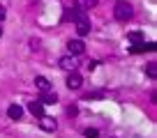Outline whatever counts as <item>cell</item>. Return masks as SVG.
Masks as SVG:
<instances>
[{
	"instance_id": "obj_1",
	"label": "cell",
	"mask_w": 157,
	"mask_h": 138,
	"mask_svg": "<svg viewBox=\"0 0 157 138\" xmlns=\"http://www.w3.org/2000/svg\"><path fill=\"white\" fill-rule=\"evenodd\" d=\"M65 19H72L76 23V32L78 37H86L90 32V21H88V12H81V9H72L65 14Z\"/></svg>"
},
{
	"instance_id": "obj_2",
	"label": "cell",
	"mask_w": 157,
	"mask_h": 138,
	"mask_svg": "<svg viewBox=\"0 0 157 138\" xmlns=\"http://www.w3.org/2000/svg\"><path fill=\"white\" fill-rule=\"evenodd\" d=\"M113 16H116L118 21H129L134 16V9H132V5L129 2H125V0H120V2H116V7H113Z\"/></svg>"
},
{
	"instance_id": "obj_3",
	"label": "cell",
	"mask_w": 157,
	"mask_h": 138,
	"mask_svg": "<svg viewBox=\"0 0 157 138\" xmlns=\"http://www.w3.org/2000/svg\"><path fill=\"white\" fill-rule=\"evenodd\" d=\"M60 69H65V71H76V67H78V62H76V58L74 55H65V58H60Z\"/></svg>"
},
{
	"instance_id": "obj_4",
	"label": "cell",
	"mask_w": 157,
	"mask_h": 138,
	"mask_svg": "<svg viewBox=\"0 0 157 138\" xmlns=\"http://www.w3.org/2000/svg\"><path fill=\"white\" fill-rule=\"evenodd\" d=\"M81 85H83L81 74H78V71H69V74H67V88L69 90H78Z\"/></svg>"
},
{
	"instance_id": "obj_5",
	"label": "cell",
	"mask_w": 157,
	"mask_h": 138,
	"mask_svg": "<svg viewBox=\"0 0 157 138\" xmlns=\"http://www.w3.org/2000/svg\"><path fill=\"white\" fill-rule=\"evenodd\" d=\"M67 49H69V55H74V58H76V55H81V53L86 51V44H83L81 39H72V42L67 44Z\"/></svg>"
},
{
	"instance_id": "obj_6",
	"label": "cell",
	"mask_w": 157,
	"mask_h": 138,
	"mask_svg": "<svg viewBox=\"0 0 157 138\" xmlns=\"http://www.w3.org/2000/svg\"><path fill=\"white\" fill-rule=\"evenodd\" d=\"M39 127L44 129V131H56V129H58V122H56L53 118H49V115H42V118H39Z\"/></svg>"
},
{
	"instance_id": "obj_7",
	"label": "cell",
	"mask_w": 157,
	"mask_h": 138,
	"mask_svg": "<svg viewBox=\"0 0 157 138\" xmlns=\"http://www.w3.org/2000/svg\"><path fill=\"white\" fill-rule=\"evenodd\" d=\"M35 85H37L39 92H49V90H53V88H51V81L46 78V76H35Z\"/></svg>"
},
{
	"instance_id": "obj_8",
	"label": "cell",
	"mask_w": 157,
	"mask_h": 138,
	"mask_svg": "<svg viewBox=\"0 0 157 138\" xmlns=\"http://www.w3.org/2000/svg\"><path fill=\"white\" fill-rule=\"evenodd\" d=\"M39 101L44 103V106H53V103H58V94H56L53 90H49V92H42Z\"/></svg>"
},
{
	"instance_id": "obj_9",
	"label": "cell",
	"mask_w": 157,
	"mask_h": 138,
	"mask_svg": "<svg viewBox=\"0 0 157 138\" xmlns=\"http://www.w3.org/2000/svg\"><path fill=\"white\" fill-rule=\"evenodd\" d=\"M129 51H132V53H143V51H155V44H152V42H139V44H132L129 46Z\"/></svg>"
},
{
	"instance_id": "obj_10",
	"label": "cell",
	"mask_w": 157,
	"mask_h": 138,
	"mask_svg": "<svg viewBox=\"0 0 157 138\" xmlns=\"http://www.w3.org/2000/svg\"><path fill=\"white\" fill-rule=\"evenodd\" d=\"M28 111L33 115H37V118H42V115H44V103L39 101V99H37V101H30L28 103Z\"/></svg>"
},
{
	"instance_id": "obj_11",
	"label": "cell",
	"mask_w": 157,
	"mask_h": 138,
	"mask_svg": "<svg viewBox=\"0 0 157 138\" xmlns=\"http://www.w3.org/2000/svg\"><path fill=\"white\" fill-rule=\"evenodd\" d=\"M97 5V0H76L74 2V9H81V12H88Z\"/></svg>"
},
{
	"instance_id": "obj_12",
	"label": "cell",
	"mask_w": 157,
	"mask_h": 138,
	"mask_svg": "<svg viewBox=\"0 0 157 138\" xmlns=\"http://www.w3.org/2000/svg\"><path fill=\"white\" fill-rule=\"evenodd\" d=\"M7 115H10V120H21L23 118V108H21L19 103H12L10 108H7Z\"/></svg>"
},
{
	"instance_id": "obj_13",
	"label": "cell",
	"mask_w": 157,
	"mask_h": 138,
	"mask_svg": "<svg viewBox=\"0 0 157 138\" xmlns=\"http://www.w3.org/2000/svg\"><path fill=\"white\" fill-rule=\"evenodd\" d=\"M127 39L132 42V44H139V42H143V34L139 32V30H132V32L127 34Z\"/></svg>"
},
{
	"instance_id": "obj_14",
	"label": "cell",
	"mask_w": 157,
	"mask_h": 138,
	"mask_svg": "<svg viewBox=\"0 0 157 138\" xmlns=\"http://www.w3.org/2000/svg\"><path fill=\"white\" fill-rule=\"evenodd\" d=\"M146 74L150 76V78H157V62H148L146 64Z\"/></svg>"
},
{
	"instance_id": "obj_15",
	"label": "cell",
	"mask_w": 157,
	"mask_h": 138,
	"mask_svg": "<svg viewBox=\"0 0 157 138\" xmlns=\"http://www.w3.org/2000/svg\"><path fill=\"white\" fill-rule=\"evenodd\" d=\"M83 136H86V138H97V136H99V131H97V129H86Z\"/></svg>"
},
{
	"instance_id": "obj_16",
	"label": "cell",
	"mask_w": 157,
	"mask_h": 138,
	"mask_svg": "<svg viewBox=\"0 0 157 138\" xmlns=\"http://www.w3.org/2000/svg\"><path fill=\"white\" fill-rule=\"evenodd\" d=\"M97 64H99V62H97V60H90V62H88V64H86V69H88V71H93V69H95V67H97Z\"/></svg>"
},
{
	"instance_id": "obj_17",
	"label": "cell",
	"mask_w": 157,
	"mask_h": 138,
	"mask_svg": "<svg viewBox=\"0 0 157 138\" xmlns=\"http://www.w3.org/2000/svg\"><path fill=\"white\" fill-rule=\"evenodd\" d=\"M67 113H69V115H76V113H78V108H76V106H69Z\"/></svg>"
},
{
	"instance_id": "obj_18",
	"label": "cell",
	"mask_w": 157,
	"mask_h": 138,
	"mask_svg": "<svg viewBox=\"0 0 157 138\" xmlns=\"http://www.w3.org/2000/svg\"><path fill=\"white\" fill-rule=\"evenodd\" d=\"M95 97H104V92H93V94H88L86 99H95Z\"/></svg>"
},
{
	"instance_id": "obj_19",
	"label": "cell",
	"mask_w": 157,
	"mask_h": 138,
	"mask_svg": "<svg viewBox=\"0 0 157 138\" xmlns=\"http://www.w3.org/2000/svg\"><path fill=\"white\" fill-rule=\"evenodd\" d=\"M5 19V7H0V21Z\"/></svg>"
},
{
	"instance_id": "obj_20",
	"label": "cell",
	"mask_w": 157,
	"mask_h": 138,
	"mask_svg": "<svg viewBox=\"0 0 157 138\" xmlns=\"http://www.w3.org/2000/svg\"><path fill=\"white\" fill-rule=\"evenodd\" d=\"M0 37H2V28H0Z\"/></svg>"
}]
</instances>
